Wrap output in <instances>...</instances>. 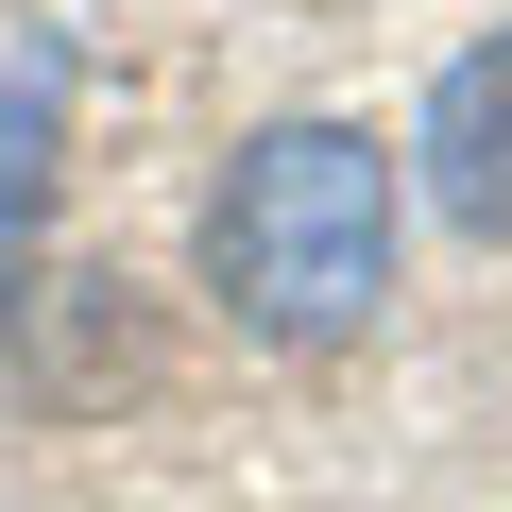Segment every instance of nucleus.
Wrapping results in <instances>:
<instances>
[{"label":"nucleus","mask_w":512,"mask_h":512,"mask_svg":"<svg viewBox=\"0 0 512 512\" xmlns=\"http://www.w3.org/2000/svg\"><path fill=\"white\" fill-rule=\"evenodd\" d=\"M205 274L256 342H359L393 291V154L359 120H274L239 137L222 205H205Z\"/></svg>","instance_id":"obj_1"},{"label":"nucleus","mask_w":512,"mask_h":512,"mask_svg":"<svg viewBox=\"0 0 512 512\" xmlns=\"http://www.w3.org/2000/svg\"><path fill=\"white\" fill-rule=\"evenodd\" d=\"M427 188H444V222L512 239V35H478V52L427 86Z\"/></svg>","instance_id":"obj_2"},{"label":"nucleus","mask_w":512,"mask_h":512,"mask_svg":"<svg viewBox=\"0 0 512 512\" xmlns=\"http://www.w3.org/2000/svg\"><path fill=\"white\" fill-rule=\"evenodd\" d=\"M52 120H69V35H35L0 69V308L35 274V205H52Z\"/></svg>","instance_id":"obj_3"}]
</instances>
